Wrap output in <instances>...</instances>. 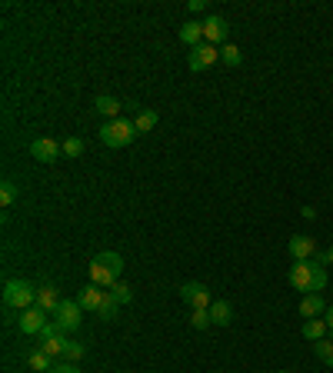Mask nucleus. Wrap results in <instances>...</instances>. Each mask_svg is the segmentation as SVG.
Wrapping results in <instances>:
<instances>
[{"label": "nucleus", "mask_w": 333, "mask_h": 373, "mask_svg": "<svg viewBox=\"0 0 333 373\" xmlns=\"http://www.w3.org/2000/svg\"><path fill=\"white\" fill-rule=\"evenodd\" d=\"M190 324H194V330H207V326L213 324V320H210V310H194V313H190Z\"/></svg>", "instance_id": "cd10ccee"}, {"label": "nucleus", "mask_w": 333, "mask_h": 373, "mask_svg": "<svg viewBox=\"0 0 333 373\" xmlns=\"http://www.w3.org/2000/svg\"><path fill=\"white\" fill-rule=\"evenodd\" d=\"M117 307H120V303H117V297L107 290V297H103L101 310H97V317H101V320H114V317H117Z\"/></svg>", "instance_id": "5701e85b"}, {"label": "nucleus", "mask_w": 333, "mask_h": 373, "mask_svg": "<svg viewBox=\"0 0 333 373\" xmlns=\"http://www.w3.org/2000/svg\"><path fill=\"white\" fill-rule=\"evenodd\" d=\"M44 326H47V313H44L40 307H30V310L21 313V333H27V337H40Z\"/></svg>", "instance_id": "9d476101"}, {"label": "nucleus", "mask_w": 333, "mask_h": 373, "mask_svg": "<svg viewBox=\"0 0 333 373\" xmlns=\"http://www.w3.org/2000/svg\"><path fill=\"white\" fill-rule=\"evenodd\" d=\"M157 120H160V117H157V110H140V114H137V120H133V124H137V133H150V130L157 127Z\"/></svg>", "instance_id": "aec40b11"}, {"label": "nucleus", "mask_w": 333, "mask_h": 373, "mask_svg": "<svg viewBox=\"0 0 333 373\" xmlns=\"http://www.w3.org/2000/svg\"><path fill=\"white\" fill-rule=\"evenodd\" d=\"M60 290L53 287V283H44V287H37V303L34 307H40L44 313H57V307H60Z\"/></svg>", "instance_id": "f8f14e48"}, {"label": "nucleus", "mask_w": 333, "mask_h": 373, "mask_svg": "<svg viewBox=\"0 0 333 373\" xmlns=\"http://www.w3.org/2000/svg\"><path fill=\"white\" fill-rule=\"evenodd\" d=\"M110 294L117 297V303H130V300H133V290H130L127 283H114V287H110Z\"/></svg>", "instance_id": "c85d7f7f"}, {"label": "nucleus", "mask_w": 333, "mask_h": 373, "mask_svg": "<svg viewBox=\"0 0 333 373\" xmlns=\"http://www.w3.org/2000/svg\"><path fill=\"white\" fill-rule=\"evenodd\" d=\"M180 300L187 307H194V310H210V303H213V297H210V290L204 283H183L180 287Z\"/></svg>", "instance_id": "423d86ee"}, {"label": "nucleus", "mask_w": 333, "mask_h": 373, "mask_svg": "<svg viewBox=\"0 0 333 373\" xmlns=\"http://www.w3.org/2000/svg\"><path fill=\"white\" fill-rule=\"evenodd\" d=\"M227 34H230V24H227V17H217V14H210L204 21V40L207 44H224L227 40Z\"/></svg>", "instance_id": "6e6552de"}, {"label": "nucleus", "mask_w": 333, "mask_h": 373, "mask_svg": "<svg viewBox=\"0 0 333 373\" xmlns=\"http://www.w3.org/2000/svg\"><path fill=\"white\" fill-rule=\"evenodd\" d=\"M53 373H80V367H77V363H70V360H64V363H57V367H53Z\"/></svg>", "instance_id": "c756f323"}, {"label": "nucleus", "mask_w": 333, "mask_h": 373, "mask_svg": "<svg viewBox=\"0 0 333 373\" xmlns=\"http://www.w3.org/2000/svg\"><path fill=\"white\" fill-rule=\"evenodd\" d=\"M83 307H80L77 300H60V307H57V313H53V324L60 326L64 333H74L83 320Z\"/></svg>", "instance_id": "39448f33"}, {"label": "nucleus", "mask_w": 333, "mask_h": 373, "mask_svg": "<svg viewBox=\"0 0 333 373\" xmlns=\"http://www.w3.org/2000/svg\"><path fill=\"white\" fill-rule=\"evenodd\" d=\"M120 270H124V257L103 250L90 260V283H97L103 290H110L114 283H120Z\"/></svg>", "instance_id": "f03ea898"}, {"label": "nucleus", "mask_w": 333, "mask_h": 373, "mask_svg": "<svg viewBox=\"0 0 333 373\" xmlns=\"http://www.w3.org/2000/svg\"><path fill=\"white\" fill-rule=\"evenodd\" d=\"M220 60H224L227 67H240V64H243V53H240L237 44H224V47H220Z\"/></svg>", "instance_id": "412c9836"}, {"label": "nucleus", "mask_w": 333, "mask_h": 373, "mask_svg": "<svg viewBox=\"0 0 333 373\" xmlns=\"http://www.w3.org/2000/svg\"><path fill=\"white\" fill-rule=\"evenodd\" d=\"M220 60V50L213 47V44H200V47L190 50V57H187V64H190V70H207V67H213Z\"/></svg>", "instance_id": "0eeeda50"}, {"label": "nucleus", "mask_w": 333, "mask_h": 373, "mask_svg": "<svg viewBox=\"0 0 333 373\" xmlns=\"http://www.w3.org/2000/svg\"><path fill=\"white\" fill-rule=\"evenodd\" d=\"M320 313H327V300L320 297V294H307V297L300 300V317L304 320H317Z\"/></svg>", "instance_id": "4468645a"}, {"label": "nucleus", "mask_w": 333, "mask_h": 373, "mask_svg": "<svg viewBox=\"0 0 333 373\" xmlns=\"http://www.w3.org/2000/svg\"><path fill=\"white\" fill-rule=\"evenodd\" d=\"M120 107H124L120 100H117V97H107V94H101V97L94 100V110H97L101 117H107V120H117V117H120Z\"/></svg>", "instance_id": "a211bd4d"}, {"label": "nucleus", "mask_w": 333, "mask_h": 373, "mask_svg": "<svg viewBox=\"0 0 333 373\" xmlns=\"http://www.w3.org/2000/svg\"><path fill=\"white\" fill-rule=\"evenodd\" d=\"M57 333H64V330H60L57 324H47L44 330H40V340H51V337H57Z\"/></svg>", "instance_id": "7c9ffc66"}, {"label": "nucleus", "mask_w": 333, "mask_h": 373, "mask_svg": "<svg viewBox=\"0 0 333 373\" xmlns=\"http://www.w3.org/2000/svg\"><path fill=\"white\" fill-rule=\"evenodd\" d=\"M27 367H30L34 373H53L57 360H53L51 353H44V350L37 347V350H30V353H27Z\"/></svg>", "instance_id": "2eb2a0df"}, {"label": "nucleus", "mask_w": 333, "mask_h": 373, "mask_svg": "<svg viewBox=\"0 0 333 373\" xmlns=\"http://www.w3.org/2000/svg\"><path fill=\"white\" fill-rule=\"evenodd\" d=\"M103 297H107V290H103V287L87 283V287L77 294V303L83 307V310H94V313H97V310H101V303H103Z\"/></svg>", "instance_id": "ddd939ff"}, {"label": "nucleus", "mask_w": 333, "mask_h": 373, "mask_svg": "<svg viewBox=\"0 0 333 373\" xmlns=\"http://www.w3.org/2000/svg\"><path fill=\"white\" fill-rule=\"evenodd\" d=\"M3 303H7V310H30L34 303H37V287H30L27 280H7L3 283Z\"/></svg>", "instance_id": "7ed1b4c3"}, {"label": "nucleus", "mask_w": 333, "mask_h": 373, "mask_svg": "<svg viewBox=\"0 0 333 373\" xmlns=\"http://www.w3.org/2000/svg\"><path fill=\"white\" fill-rule=\"evenodd\" d=\"M67 340H70L67 333H57V337H51V340H40V350H44V353H51L53 360H57V357H64V353H67Z\"/></svg>", "instance_id": "6ab92c4d"}, {"label": "nucleus", "mask_w": 333, "mask_h": 373, "mask_svg": "<svg viewBox=\"0 0 333 373\" xmlns=\"http://www.w3.org/2000/svg\"><path fill=\"white\" fill-rule=\"evenodd\" d=\"M30 153H34V160H40V164H53V160L64 153V147H60L57 140H51V137H37V140L30 144Z\"/></svg>", "instance_id": "1a4fd4ad"}, {"label": "nucleus", "mask_w": 333, "mask_h": 373, "mask_svg": "<svg viewBox=\"0 0 333 373\" xmlns=\"http://www.w3.org/2000/svg\"><path fill=\"white\" fill-rule=\"evenodd\" d=\"M101 140L107 147H127V144L137 140V124L127 120V117H117V120L101 127Z\"/></svg>", "instance_id": "20e7f679"}, {"label": "nucleus", "mask_w": 333, "mask_h": 373, "mask_svg": "<svg viewBox=\"0 0 333 373\" xmlns=\"http://www.w3.org/2000/svg\"><path fill=\"white\" fill-rule=\"evenodd\" d=\"M323 333H327V324L317 317V320H307L304 324V337H307L310 344H317V340H323Z\"/></svg>", "instance_id": "4be33fe9"}, {"label": "nucleus", "mask_w": 333, "mask_h": 373, "mask_svg": "<svg viewBox=\"0 0 333 373\" xmlns=\"http://www.w3.org/2000/svg\"><path fill=\"white\" fill-rule=\"evenodd\" d=\"M287 280H290L293 290H300L307 297V294H320L327 287V270H323L320 260H293Z\"/></svg>", "instance_id": "f257e3e1"}, {"label": "nucleus", "mask_w": 333, "mask_h": 373, "mask_svg": "<svg viewBox=\"0 0 333 373\" xmlns=\"http://www.w3.org/2000/svg\"><path fill=\"white\" fill-rule=\"evenodd\" d=\"M287 250H290L293 260H313V257H317V240L307 237V233H297V237L287 244Z\"/></svg>", "instance_id": "9b49d317"}, {"label": "nucleus", "mask_w": 333, "mask_h": 373, "mask_svg": "<svg viewBox=\"0 0 333 373\" xmlns=\"http://www.w3.org/2000/svg\"><path fill=\"white\" fill-rule=\"evenodd\" d=\"M327 263H333V244H330V250H327Z\"/></svg>", "instance_id": "473e14b6"}, {"label": "nucleus", "mask_w": 333, "mask_h": 373, "mask_svg": "<svg viewBox=\"0 0 333 373\" xmlns=\"http://www.w3.org/2000/svg\"><path fill=\"white\" fill-rule=\"evenodd\" d=\"M180 40L187 44V47H200L204 44V24H197V21H187V24H180Z\"/></svg>", "instance_id": "f3484780"}, {"label": "nucleus", "mask_w": 333, "mask_h": 373, "mask_svg": "<svg viewBox=\"0 0 333 373\" xmlns=\"http://www.w3.org/2000/svg\"><path fill=\"white\" fill-rule=\"evenodd\" d=\"M60 147H64V153H67L70 160H77L80 153H83V140H80V137H70V140H64Z\"/></svg>", "instance_id": "bb28decb"}, {"label": "nucleus", "mask_w": 333, "mask_h": 373, "mask_svg": "<svg viewBox=\"0 0 333 373\" xmlns=\"http://www.w3.org/2000/svg\"><path fill=\"white\" fill-rule=\"evenodd\" d=\"M327 326L333 330V307H327Z\"/></svg>", "instance_id": "2f4dec72"}, {"label": "nucleus", "mask_w": 333, "mask_h": 373, "mask_svg": "<svg viewBox=\"0 0 333 373\" xmlns=\"http://www.w3.org/2000/svg\"><path fill=\"white\" fill-rule=\"evenodd\" d=\"M14 200H17V183H14V180H3V183H0V203L10 207Z\"/></svg>", "instance_id": "a878e982"}, {"label": "nucleus", "mask_w": 333, "mask_h": 373, "mask_svg": "<svg viewBox=\"0 0 333 373\" xmlns=\"http://www.w3.org/2000/svg\"><path fill=\"white\" fill-rule=\"evenodd\" d=\"M313 353H317L327 367H333V340H327V337H323V340H317V344H313Z\"/></svg>", "instance_id": "b1692460"}, {"label": "nucleus", "mask_w": 333, "mask_h": 373, "mask_svg": "<svg viewBox=\"0 0 333 373\" xmlns=\"http://www.w3.org/2000/svg\"><path fill=\"white\" fill-rule=\"evenodd\" d=\"M210 320H213V326H230L233 324L230 300H213V303H210Z\"/></svg>", "instance_id": "dca6fc26"}, {"label": "nucleus", "mask_w": 333, "mask_h": 373, "mask_svg": "<svg viewBox=\"0 0 333 373\" xmlns=\"http://www.w3.org/2000/svg\"><path fill=\"white\" fill-rule=\"evenodd\" d=\"M83 353H87V347H83L80 340H67V353H64V360H70V363H80V360H83Z\"/></svg>", "instance_id": "393cba45"}]
</instances>
